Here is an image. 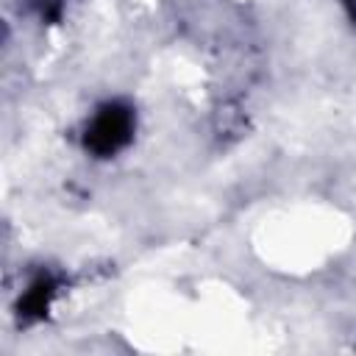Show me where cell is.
Here are the masks:
<instances>
[{
  "mask_svg": "<svg viewBox=\"0 0 356 356\" xmlns=\"http://www.w3.org/2000/svg\"><path fill=\"white\" fill-rule=\"evenodd\" d=\"M134 134V114L131 108H125L122 103H108L103 106L89 131H86V147L97 156H108V153H117Z\"/></svg>",
  "mask_w": 356,
  "mask_h": 356,
  "instance_id": "6da1fadb",
  "label": "cell"
},
{
  "mask_svg": "<svg viewBox=\"0 0 356 356\" xmlns=\"http://www.w3.org/2000/svg\"><path fill=\"white\" fill-rule=\"evenodd\" d=\"M50 292H53L50 281H36V284L28 289L25 300L19 303V309H22L25 314H31V317H39V314H44V309H47V300H50Z\"/></svg>",
  "mask_w": 356,
  "mask_h": 356,
  "instance_id": "7a4b0ae2",
  "label": "cell"
}]
</instances>
